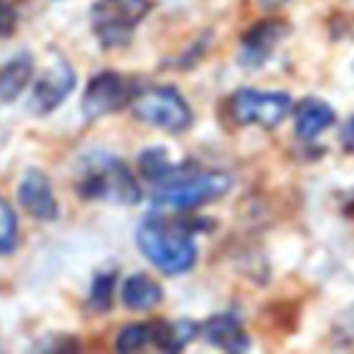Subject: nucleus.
<instances>
[{
	"label": "nucleus",
	"mask_w": 354,
	"mask_h": 354,
	"mask_svg": "<svg viewBox=\"0 0 354 354\" xmlns=\"http://www.w3.org/2000/svg\"><path fill=\"white\" fill-rule=\"evenodd\" d=\"M138 250L165 274H183L197 262V245L180 223L148 216L136 228Z\"/></svg>",
	"instance_id": "nucleus-1"
},
{
	"label": "nucleus",
	"mask_w": 354,
	"mask_h": 354,
	"mask_svg": "<svg viewBox=\"0 0 354 354\" xmlns=\"http://www.w3.org/2000/svg\"><path fill=\"white\" fill-rule=\"evenodd\" d=\"M231 189V177L223 172H199L183 180L167 177L165 185L156 192V202L170 209H194L199 204H209L221 199Z\"/></svg>",
	"instance_id": "nucleus-2"
},
{
	"label": "nucleus",
	"mask_w": 354,
	"mask_h": 354,
	"mask_svg": "<svg viewBox=\"0 0 354 354\" xmlns=\"http://www.w3.org/2000/svg\"><path fill=\"white\" fill-rule=\"evenodd\" d=\"M133 114L162 131H185L192 124V109L175 88H148L133 97Z\"/></svg>",
	"instance_id": "nucleus-3"
},
{
	"label": "nucleus",
	"mask_w": 354,
	"mask_h": 354,
	"mask_svg": "<svg viewBox=\"0 0 354 354\" xmlns=\"http://www.w3.org/2000/svg\"><path fill=\"white\" fill-rule=\"evenodd\" d=\"M83 192L88 197L112 199L119 204H136L141 199V189L127 165L117 158H102L90 167V172L83 180Z\"/></svg>",
	"instance_id": "nucleus-4"
},
{
	"label": "nucleus",
	"mask_w": 354,
	"mask_h": 354,
	"mask_svg": "<svg viewBox=\"0 0 354 354\" xmlns=\"http://www.w3.org/2000/svg\"><path fill=\"white\" fill-rule=\"evenodd\" d=\"M233 117L238 124H260V127H277L291 112V97L284 93H257V90H241L231 102Z\"/></svg>",
	"instance_id": "nucleus-5"
},
{
	"label": "nucleus",
	"mask_w": 354,
	"mask_h": 354,
	"mask_svg": "<svg viewBox=\"0 0 354 354\" xmlns=\"http://www.w3.org/2000/svg\"><path fill=\"white\" fill-rule=\"evenodd\" d=\"M131 97L127 78L119 73H100L88 83V90L83 95V112L88 119H100L104 114L119 112Z\"/></svg>",
	"instance_id": "nucleus-6"
},
{
	"label": "nucleus",
	"mask_w": 354,
	"mask_h": 354,
	"mask_svg": "<svg viewBox=\"0 0 354 354\" xmlns=\"http://www.w3.org/2000/svg\"><path fill=\"white\" fill-rule=\"evenodd\" d=\"M148 12V0H104L97 8V32L107 44H124L129 30Z\"/></svg>",
	"instance_id": "nucleus-7"
},
{
	"label": "nucleus",
	"mask_w": 354,
	"mask_h": 354,
	"mask_svg": "<svg viewBox=\"0 0 354 354\" xmlns=\"http://www.w3.org/2000/svg\"><path fill=\"white\" fill-rule=\"evenodd\" d=\"M75 88V71L68 64H56L37 80L35 93H32V109L46 114L56 109Z\"/></svg>",
	"instance_id": "nucleus-8"
},
{
	"label": "nucleus",
	"mask_w": 354,
	"mask_h": 354,
	"mask_svg": "<svg viewBox=\"0 0 354 354\" xmlns=\"http://www.w3.org/2000/svg\"><path fill=\"white\" fill-rule=\"evenodd\" d=\"M20 204L39 221H54L59 216V204H56L54 189H51L49 177L39 170H30L22 177L20 189H17Z\"/></svg>",
	"instance_id": "nucleus-9"
},
{
	"label": "nucleus",
	"mask_w": 354,
	"mask_h": 354,
	"mask_svg": "<svg viewBox=\"0 0 354 354\" xmlns=\"http://www.w3.org/2000/svg\"><path fill=\"white\" fill-rule=\"evenodd\" d=\"M333 124H335V112L323 100H306V102L299 104V112H296V133L301 138L310 141V138L320 136Z\"/></svg>",
	"instance_id": "nucleus-10"
},
{
	"label": "nucleus",
	"mask_w": 354,
	"mask_h": 354,
	"mask_svg": "<svg viewBox=\"0 0 354 354\" xmlns=\"http://www.w3.org/2000/svg\"><path fill=\"white\" fill-rule=\"evenodd\" d=\"M204 335L214 347H221L226 352H241L248 347L245 333H243V325L238 323V318L233 315H214L204 325Z\"/></svg>",
	"instance_id": "nucleus-11"
},
{
	"label": "nucleus",
	"mask_w": 354,
	"mask_h": 354,
	"mask_svg": "<svg viewBox=\"0 0 354 354\" xmlns=\"http://www.w3.org/2000/svg\"><path fill=\"white\" fill-rule=\"evenodd\" d=\"M122 301L131 310H151L162 301V289L146 274H131L122 286Z\"/></svg>",
	"instance_id": "nucleus-12"
},
{
	"label": "nucleus",
	"mask_w": 354,
	"mask_h": 354,
	"mask_svg": "<svg viewBox=\"0 0 354 354\" xmlns=\"http://www.w3.org/2000/svg\"><path fill=\"white\" fill-rule=\"evenodd\" d=\"M199 328L192 320H175V323H158L151 325V342H156L158 349L165 352H177L187 347L197 337Z\"/></svg>",
	"instance_id": "nucleus-13"
},
{
	"label": "nucleus",
	"mask_w": 354,
	"mask_h": 354,
	"mask_svg": "<svg viewBox=\"0 0 354 354\" xmlns=\"http://www.w3.org/2000/svg\"><path fill=\"white\" fill-rule=\"evenodd\" d=\"M32 71L35 68H32L30 56H20L0 71V102H12L15 97H20L30 83Z\"/></svg>",
	"instance_id": "nucleus-14"
},
{
	"label": "nucleus",
	"mask_w": 354,
	"mask_h": 354,
	"mask_svg": "<svg viewBox=\"0 0 354 354\" xmlns=\"http://www.w3.org/2000/svg\"><path fill=\"white\" fill-rule=\"evenodd\" d=\"M279 39V27L277 25H260L257 30H252L250 35L243 41V49H245L248 61H262L272 51L274 41Z\"/></svg>",
	"instance_id": "nucleus-15"
},
{
	"label": "nucleus",
	"mask_w": 354,
	"mask_h": 354,
	"mask_svg": "<svg viewBox=\"0 0 354 354\" xmlns=\"http://www.w3.org/2000/svg\"><path fill=\"white\" fill-rule=\"evenodd\" d=\"M138 167H141L143 177L151 180V183H165L167 177L172 175V170H175L162 148H148V151H143L138 156Z\"/></svg>",
	"instance_id": "nucleus-16"
},
{
	"label": "nucleus",
	"mask_w": 354,
	"mask_h": 354,
	"mask_svg": "<svg viewBox=\"0 0 354 354\" xmlns=\"http://www.w3.org/2000/svg\"><path fill=\"white\" fill-rule=\"evenodd\" d=\"M17 245V218L12 207L0 199V255L12 252Z\"/></svg>",
	"instance_id": "nucleus-17"
},
{
	"label": "nucleus",
	"mask_w": 354,
	"mask_h": 354,
	"mask_svg": "<svg viewBox=\"0 0 354 354\" xmlns=\"http://www.w3.org/2000/svg\"><path fill=\"white\" fill-rule=\"evenodd\" d=\"M146 342H151V325H127L117 335V349L119 352H136Z\"/></svg>",
	"instance_id": "nucleus-18"
},
{
	"label": "nucleus",
	"mask_w": 354,
	"mask_h": 354,
	"mask_svg": "<svg viewBox=\"0 0 354 354\" xmlns=\"http://www.w3.org/2000/svg\"><path fill=\"white\" fill-rule=\"evenodd\" d=\"M112 286H114V277L112 274H100L95 277V284H93V306L97 310H107L109 304H112Z\"/></svg>",
	"instance_id": "nucleus-19"
},
{
	"label": "nucleus",
	"mask_w": 354,
	"mask_h": 354,
	"mask_svg": "<svg viewBox=\"0 0 354 354\" xmlns=\"http://www.w3.org/2000/svg\"><path fill=\"white\" fill-rule=\"evenodd\" d=\"M12 30H15V12L0 0V35H10Z\"/></svg>",
	"instance_id": "nucleus-20"
}]
</instances>
